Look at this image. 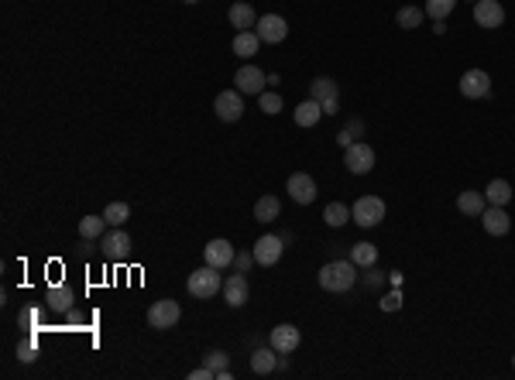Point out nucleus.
I'll return each instance as SVG.
<instances>
[{
	"label": "nucleus",
	"mask_w": 515,
	"mask_h": 380,
	"mask_svg": "<svg viewBox=\"0 0 515 380\" xmlns=\"http://www.w3.org/2000/svg\"><path fill=\"white\" fill-rule=\"evenodd\" d=\"M179 315H182L179 302L161 298V302H155L152 308H148V325H152V329H172V325L179 322Z\"/></svg>",
	"instance_id": "nucleus-7"
},
{
	"label": "nucleus",
	"mask_w": 515,
	"mask_h": 380,
	"mask_svg": "<svg viewBox=\"0 0 515 380\" xmlns=\"http://www.w3.org/2000/svg\"><path fill=\"white\" fill-rule=\"evenodd\" d=\"M492 93V79L484 69H467L464 76H460V96H467V99H481V96Z\"/></svg>",
	"instance_id": "nucleus-11"
},
{
	"label": "nucleus",
	"mask_w": 515,
	"mask_h": 380,
	"mask_svg": "<svg viewBox=\"0 0 515 380\" xmlns=\"http://www.w3.org/2000/svg\"><path fill=\"white\" fill-rule=\"evenodd\" d=\"M457 210L464 212V216H481V212L488 210V199H484V192L467 189V192L457 195Z\"/></svg>",
	"instance_id": "nucleus-19"
},
{
	"label": "nucleus",
	"mask_w": 515,
	"mask_h": 380,
	"mask_svg": "<svg viewBox=\"0 0 515 380\" xmlns=\"http://www.w3.org/2000/svg\"><path fill=\"white\" fill-rule=\"evenodd\" d=\"M351 219H354L357 227H364V229L378 227V223L385 219V202H381L378 195H361L354 206H351Z\"/></svg>",
	"instance_id": "nucleus-3"
},
{
	"label": "nucleus",
	"mask_w": 515,
	"mask_h": 380,
	"mask_svg": "<svg viewBox=\"0 0 515 380\" xmlns=\"http://www.w3.org/2000/svg\"><path fill=\"white\" fill-rule=\"evenodd\" d=\"M351 261H354L357 267H371L378 261V247L368 244V240H361V244H354V250H351Z\"/></svg>",
	"instance_id": "nucleus-26"
},
{
	"label": "nucleus",
	"mask_w": 515,
	"mask_h": 380,
	"mask_svg": "<svg viewBox=\"0 0 515 380\" xmlns=\"http://www.w3.org/2000/svg\"><path fill=\"white\" fill-rule=\"evenodd\" d=\"M258 45H261V38H258L255 31H238L234 35V55H240V58H251V55H258Z\"/></svg>",
	"instance_id": "nucleus-23"
},
{
	"label": "nucleus",
	"mask_w": 515,
	"mask_h": 380,
	"mask_svg": "<svg viewBox=\"0 0 515 380\" xmlns=\"http://www.w3.org/2000/svg\"><path fill=\"white\" fill-rule=\"evenodd\" d=\"M282 250H285V240L275 237V233H265V237H258L255 240V261L261 267H272V264H278Z\"/></svg>",
	"instance_id": "nucleus-8"
},
{
	"label": "nucleus",
	"mask_w": 515,
	"mask_h": 380,
	"mask_svg": "<svg viewBox=\"0 0 515 380\" xmlns=\"http://www.w3.org/2000/svg\"><path fill=\"white\" fill-rule=\"evenodd\" d=\"M481 227H484L488 237H505L512 229V219H509L505 206H488V210L481 212Z\"/></svg>",
	"instance_id": "nucleus-13"
},
{
	"label": "nucleus",
	"mask_w": 515,
	"mask_h": 380,
	"mask_svg": "<svg viewBox=\"0 0 515 380\" xmlns=\"http://www.w3.org/2000/svg\"><path fill=\"white\" fill-rule=\"evenodd\" d=\"M275 367H278V349L272 346V342L251 353V370H255V374H261V377H265V374H272Z\"/></svg>",
	"instance_id": "nucleus-18"
},
{
	"label": "nucleus",
	"mask_w": 515,
	"mask_h": 380,
	"mask_svg": "<svg viewBox=\"0 0 515 380\" xmlns=\"http://www.w3.org/2000/svg\"><path fill=\"white\" fill-rule=\"evenodd\" d=\"M319 116H323V103H317V99H306V103H299L296 107V124L299 127H317Z\"/></svg>",
	"instance_id": "nucleus-22"
},
{
	"label": "nucleus",
	"mask_w": 515,
	"mask_h": 380,
	"mask_svg": "<svg viewBox=\"0 0 515 380\" xmlns=\"http://www.w3.org/2000/svg\"><path fill=\"white\" fill-rule=\"evenodd\" d=\"M203 257H206V264H213V267H230L234 264V247H230V240H223V237H217V240H210L206 247H203Z\"/></svg>",
	"instance_id": "nucleus-14"
},
{
	"label": "nucleus",
	"mask_w": 515,
	"mask_h": 380,
	"mask_svg": "<svg viewBox=\"0 0 515 380\" xmlns=\"http://www.w3.org/2000/svg\"><path fill=\"white\" fill-rule=\"evenodd\" d=\"M381 308H385V312H395V308H398V291H392V295L381 302Z\"/></svg>",
	"instance_id": "nucleus-38"
},
{
	"label": "nucleus",
	"mask_w": 515,
	"mask_h": 380,
	"mask_svg": "<svg viewBox=\"0 0 515 380\" xmlns=\"http://www.w3.org/2000/svg\"><path fill=\"white\" fill-rule=\"evenodd\" d=\"M474 21H477V28L495 31V28L505 24V7L498 0H474Z\"/></svg>",
	"instance_id": "nucleus-9"
},
{
	"label": "nucleus",
	"mask_w": 515,
	"mask_h": 380,
	"mask_svg": "<svg viewBox=\"0 0 515 380\" xmlns=\"http://www.w3.org/2000/svg\"><path fill=\"white\" fill-rule=\"evenodd\" d=\"M484 199H488V206H509L512 202V185L505 178H495V182H488Z\"/></svg>",
	"instance_id": "nucleus-21"
},
{
	"label": "nucleus",
	"mask_w": 515,
	"mask_h": 380,
	"mask_svg": "<svg viewBox=\"0 0 515 380\" xmlns=\"http://www.w3.org/2000/svg\"><path fill=\"white\" fill-rule=\"evenodd\" d=\"M103 227H107V219L103 216H83L80 219V237L83 240H97V237H103Z\"/></svg>",
	"instance_id": "nucleus-27"
},
{
	"label": "nucleus",
	"mask_w": 515,
	"mask_h": 380,
	"mask_svg": "<svg viewBox=\"0 0 515 380\" xmlns=\"http://www.w3.org/2000/svg\"><path fill=\"white\" fill-rule=\"evenodd\" d=\"M213 377H217V374H213V370H210L206 363H203L199 370H193V374H189V380H213Z\"/></svg>",
	"instance_id": "nucleus-37"
},
{
	"label": "nucleus",
	"mask_w": 515,
	"mask_h": 380,
	"mask_svg": "<svg viewBox=\"0 0 515 380\" xmlns=\"http://www.w3.org/2000/svg\"><path fill=\"white\" fill-rule=\"evenodd\" d=\"M127 250H131V237H127L124 229H114V233H107V237H103V254H107V257L124 261V257H127Z\"/></svg>",
	"instance_id": "nucleus-17"
},
{
	"label": "nucleus",
	"mask_w": 515,
	"mask_h": 380,
	"mask_svg": "<svg viewBox=\"0 0 515 380\" xmlns=\"http://www.w3.org/2000/svg\"><path fill=\"white\" fill-rule=\"evenodd\" d=\"M213 110H217V116L223 124L240 120V114H244V93H238V89H223V93L213 99Z\"/></svg>",
	"instance_id": "nucleus-6"
},
{
	"label": "nucleus",
	"mask_w": 515,
	"mask_h": 380,
	"mask_svg": "<svg viewBox=\"0 0 515 380\" xmlns=\"http://www.w3.org/2000/svg\"><path fill=\"white\" fill-rule=\"evenodd\" d=\"M248 281H244V274H230V278H223V298H227V305L230 308H240V305H248Z\"/></svg>",
	"instance_id": "nucleus-16"
},
{
	"label": "nucleus",
	"mask_w": 515,
	"mask_h": 380,
	"mask_svg": "<svg viewBox=\"0 0 515 380\" xmlns=\"http://www.w3.org/2000/svg\"><path fill=\"white\" fill-rule=\"evenodd\" d=\"M103 219H107V227H120V223L131 219V206H127V202H110V206L103 210Z\"/></svg>",
	"instance_id": "nucleus-28"
},
{
	"label": "nucleus",
	"mask_w": 515,
	"mask_h": 380,
	"mask_svg": "<svg viewBox=\"0 0 515 380\" xmlns=\"http://www.w3.org/2000/svg\"><path fill=\"white\" fill-rule=\"evenodd\" d=\"M251 264H258V261H255V250H251V254H238V257H234V264H230V267H234L238 274H244V271H248Z\"/></svg>",
	"instance_id": "nucleus-36"
},
{
	"label": "nucleus",
	"mask_w": 515,
	"mask_h": 380,
	"mask_svg": "<svg viewBox=\"0 0 515 380\" xmlns=\"http://www.w3.org/2000/svg\"><path fill=\"white\" fill-rule=\"evenodd\" d=\"M423 18H426V11H423V7H402V11L395 14L398 28H405V31L419 28V24H423Z\"/></svg>",
	"instance_id": "nucleus-29"
},
{
	"label": "nucleus",
	"mask_w": 515,
	"mask_h": 380,
	"mask_svg": "<svg viewBox=\"0 0 515 380\" xmlns=\"http://www.w3.org/2000/svg\"><path fill=\"white\" fill-rule=\"evenodd\" d=\"M457 7V0H426V14L433 21H443Z\"/></svg>",
	"instance_id": "nucleus-32"
},
{
	"label": "nucleus",
	"mask_w": 515,
	"mask_h": 380,
	"mask_svg": "<svg viewBox=\"0 0 515 380\" xmlns=\"http://www.w3.org/2000/svg\"><path fill=\"white\" fill-rule=\"evenodd\" d=\"M344 165L351 175H368V171L375 168V148L371 144H351V148H344Z\"/></svg>",
	"instance_id": "nucleus-4"
},
{
	"label": "nucleus",
	"mask_w": 515,
	"mask_h": 380,
	"mask_svg": "<svg viewBox=\"0 0 515 380\" xmlns=\"http://www.w3.org/2000/svg\"><path fill=\"white\" fill-rule=\"evenodd\" d=\"M278 210H282V202L275 195H261L255 202V219L258 223H272V219H278Z\"/></svg>",
	"instance_id": "nucleus-24"
},
{
	"label": "nucleus",
	"mask_w": 515,
	"mask_h": 380,
	"mask_svg": "<svg viewBox=\"0 0 515 380\" xmlns=\"http://www.w3.org/2000/svg\"><path fill=\"white\" fill-rule=\"evenodd\" d=\"M234 89L244 96H261L265 93V72L258 65H240L238 76H234Z\"/></svg>",
	"instance_id": "nucleus-10"
},
{
	"label": "nucleus",
	"mask_w": 515,
	"mask_h": 380,
	"mask_svg": "<svg viewBox=\"0 0 515 380\" xmlns=\"http://www.w3.org/2000/svg\"><path fill=\"white\" fill-rule=\"evenodd\" d=\"M255 35L265 41V45H278V41H285V35H289V24H285L282 14H265V18H258Z\"/></svg>",
	"instance_id": "nucleus-5"
},
{
	"label": "nucleus",
	"mask_w": 515,
	"mask_h": 380,
	"mask_svg": "<svg viewBox=\"0 0 515 380\" xmlns=\"http://www.w3.org/2000/svg\"><path fill=\"white\" fill-rule=\"evenodd\" d=\"M285 189H289V195H292V202H299V206H309V202L317 199V182H313L306 171H296V175H289Z\"/></svg>",
	"instance_id": "nucleus-12"
},
{
	"label": "nucleus",
	"mask_w": 515,
	"mask_h": 380,
	"mask_svg": "<svg viewBox=\"0 0 515 380\" xmlns=\"http://www.w3.org/2000/svg\"><path fill=\"white\" fill-rule=\"evenodd\" d=\"M186 4H199V0H186Z\"/></svg>",
	"instance_id": "nucleus-41"
},
{
	"label": "nucleus",
	"mask_w": 515,
	"mask_h": 380,
	"mask_svg": "<svg viewBox=\"0 0 515 380\" xmlns=\"http://www.w3.org/2000/svg\"><path fill=\"white\" fill-rule=\"evenodd\" d=\"M18 357L24 363H31V360H35V346H18Z\"/></svg>",
	"instance_id": "nucleus-39"
},
{
	"label": "nucleus",
	"mask_w": 515,
	"mask_h": 380,
	"mask_svg": "<svg viewBox=\"0 0 515 380\" xmlns=\"http://www.w3.org/2000/svg\"><path fill=\"white\" fill-rule=\"evenodd\" d=\"M272 346H275L278 353H296L299 349V342H302V332H299L292 322H282V325H275L272 329Z\"/></svg>",
	"instance_id": "nucleus-15"
},
{
	"label": "nucleus",
	"mask_w": 515,
	"mask_h": 380,
	"mask_svg": "<svg viewBox=\"0 0 515 380\" xmlns=\"http://www.w3.org/2000/svg\"><path fill=\"white\" fill-rule=\"evenodd\" d=\"M337 96V82L330 76H319L313 79V86H309V99H317V103H326V99H334Z\"/></svg>",
	"instance_id": "nucleus-25"
},
{
	"label": "nucleus",
	"mask_w": 515,
	"mask_h": 380,
	"mask_svg": "<svg viewBox=\"0 0 515 380\" xmlns=\"http://www.w3.org/2000/svg\"><path fill=\"white\" fill-rule=\"evenodd\" d=\"M354 134H361V124H357V120L351 124V127H344V131H340V137H337L340 148H351V144H354Z\"/></svg>",
	"instance_id": "nucleus-35"
},
{
	"label": "nucleus",
	"mask_w": 515,
	"mask_h": 380,
	"mask_svg": "<svg viewBox=\"0 0 515 380\" xmlns=\"http://www.w3.org/2000/svg\"><path fill=\"white\" fill-rule=\"evenodd\" d=\"M323 114L330 116V114H337V96H334V99H326V103H323Z\"/></svg>",
	"instance_id": "nucleus-40"
},
{
	"label": "nucleus",
	"mask_w": 515,
	"mask_h": 380,
	"mask_svg": "<svg viewBox=\"0 0 515 380\" xmlns=\"http://www.w3.org/2000/svg\"><path fill=\"white\" fill-rule=\"evenodd\" d=\"M203 363H206L213 374H220V370H227V353H223V349H213V353H206Z\"/></svg>",
	"instance_id": "nucleus-34"
},
{
	"label": "nucleus",
	"mask_w": 515,
	"mask_h": 380,
	"mask_svg": "<svg viewBox=\"0 0 515 380\" xmlns=\"http://www.w3.org/2000/svg\"><path fill=\"white\" fill-rule=\"evenodd\" d=\"M186 288H189V295H193V298H213V295H220V291H223L220 267L206 264V267H199V271H193V274H189V281H186Z\"/></svg>",
	"instance_id": "nucleus-2"
},
{
	"label": "nucleus",
	"mask_w": 515,
	"mask_h": 380,
	"mask_svg": "<svg viewBox=\"0 0 515 380\" xmlns=\"http://www.w3.org/2000/svg\"><path fill=\"white\" fill-rule=\"evenodd\" d=\"M69 305H73V291L69 288H48V308L69 312Z\"/></svg>",
	"instance_id": "nucleus-31"
},
{
	"label": "nucleus",
	"mask_w": 515,
	"mask_h": 380,
	"mask_svg": "<svg viewBox=\"0 0 515 380\" xmlns=\"http://www.w3.org/2000/svg\"><path fill=\"white\" fill-rule=\"evenodd\" d=\"M258 99H261V110H265L268 116L282 114V96H278V93H261Z\"/></svg>",
	"instance_id": "nucleus-33"
},
{
	"label": "nucleus",
	"mask_w": 515,
	"mask_h": 380,
	"mask_svg": "<svg viewBox=\"0 0 515 380\" xmlns=\"http://www.w3.org/2000/svg\"><path fill=\"white\" fill-rule=\"evenodd\" d=\"M323 219H326V227L337 229V227H344V223L351 219V210H347L344 202H330V206L323 210Z\"/></svg>",
	"instance_id": "nucleus-30"
},
{
	"label": "nucleus",
	"mask_w": 515,
	"mask_h": 380,
	"mask_svg": "<svg viewBox=\"0 0 515 380\" xmlns=\"http://www.w3.org/2000/svg\"><path fill=\"white\" fill-rule=\"evenodd\" d=\"M227 18H230V24H234L238 31H251V28L258 24L255 7H251V4H240V0L230 7V11H227Z\"/></svg>",
	"instance_id": "nucleus-20"
},
{
	"label": "nucleus",
	"mask_w": 515,
	"mask_h": 380,
	"mask_svg": "<svg viewBox=\"0 0 515 380\" xmlns=\"http://www.w3.org/2000/svg\"><path fill=\"white\" fill-rule=\"evenodd\" d=\"M354 267H357L354 261H330V264H323V271H319V288H323V291H334V295L351 291L357 281Z\"/></svg>",
	"instance_id": "nucleus-1"
}]
</instances>
